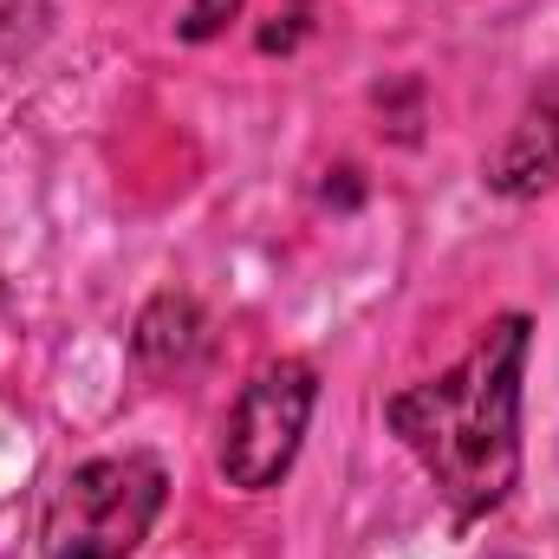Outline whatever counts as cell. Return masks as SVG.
<instances>
[{"label": "cell", "mask_w": 559, "mask_h": 559, "mask_svg": "<svg viewBox=\"0 0 559 559\" xmlns=\"http://www.w3.org/2000/svg\"><path fill=\"white\" fill-rule=\"evenodd\" d=\"M534 319L501 312L481 325V338L436 378L397 391L384 404L391 436L417 455V468L436 481L449 514L488 521L521 488V384H527Z\"/></svg>", "instance_id": "cell-1"}, {"label": "cell", "mask_w": 559, "mask_h": 559, "mask_svg": "<svg viewBox=\"0 0 559 559\" xmlns=\"http://www.w3.org/2000/svg\"><path fill=\"white\" fill-rule=\"evenodd\" d=\"M169 501V468L143 449L79 462L46 514H39V559H131L150 540Z\"/></svg>", "instance_id": "cell-2"}, {"label": "cell", "mask_w": 559, "mask_h": 559, "mask_svg": "<svg viewBox=\"0 0 559 559\" xmlns=\"http://www.w3.org/2000/svg\"><path fill=\"white\" fill-rule=\"evenodd\" d=\"M312 411H319V371L306 358H267L222 417V449H215L222 481L241 495H267L274 481H286Z\"/></svg>", "instance_id": "cell-3"}, {"label": "cell", "mask_w": 559, "mask_h": 559, "mask_svg": "<svg viewBox=\"0 0 559 559\" xmlns=\"http://www.w3.org/2000/svg\"><path fill=\"white\" fill-rule=\"evenodd\" d=\"M554 182H559V72L527 98L521 124L488 156V189L508 195V202H527V195H540Z\"/></svg>", "instance_id": "cell-4"}, {"label": "cell", "mask_w": 559, "mask_h": 559, "mask_svg": "<svg viewBox=\"0 0 559 559\" xmlns=\"http://www.w3.org/2000/svg\"><path fill=\"white\" fill-rule=\"evenodd\" d=\"M138 358L150 371H169V365H182L195 345H202V306L189 299V293H163V299H150L138 319Z\"/></svg>", "instance_id": "cell-5"}, {"label": "cell", "mask_w": 559, "mask_h": 559, "mask_svg": "<svg viewBox=\"0 0 559 559\" xmlns=\"http://www.w3.org/2000/svg\"><path fill=\"white\" fill-rule=\"evenodd\" d=\"M241 7H248V0H189L182 20H176V33H182L189 46H209L228 20H241Z\"/></svg>", "instance_id": "cell-6"}]
</instances>
